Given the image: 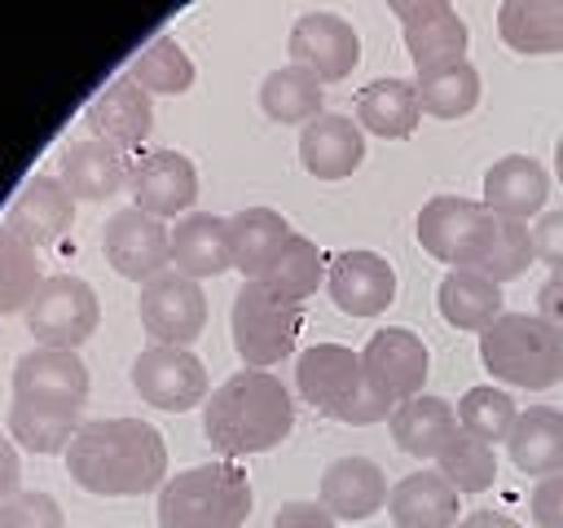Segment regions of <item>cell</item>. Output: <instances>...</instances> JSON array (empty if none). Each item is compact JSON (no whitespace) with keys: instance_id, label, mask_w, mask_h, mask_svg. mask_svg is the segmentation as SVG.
<instances>
[{"instance_id":"obj_41","label":"cell","mask_w":563,"mask_h":528,"mask_svg":"<svg viewBox=\"0 0 563 528\" xmlns=\"http://www.w3.org/2000/svg\"><path fill=\"white\" fill-rule=\"evenodd\" d=\"M0 528H62V506L48 493H18L0 502Z\"/></svg>"},{"instance_id":"obj_39","label":"cell","mask_w":563,"mask_h":528,"mask_svg":"<svg viewBox=\"0 0 563 528\" xmlns=\"http://www.w3.org/2000/svg\"><path fill=\"white\" fill-rule=\"evenodd\" d=\"M515 400L501 392V387H471L462 400H457V427L479 436L484 444L493 440H510V427H515Z\"/></svg>"},{"instance_id":"obj_22","label":"cell","mask_w":563,"mask_h":528,"mask_svg":"<svg viewBox=\"0 0 563 528\" xmlns=\"http://www.w3.org/2000/svg\"><path fill=\"white\" fill-rule=\"evenodd\" d=\"M13 396H40V400H88V365L66 348H31L13 365Z\"/></svg>"},{"instance_id":"obj_47","label":"cell","mask_w":563,"mask_h":528,"mask_svg":"<svg viewBox=\"0 0 563 528\" xmlns=\"http://www.w3.org/2000/svg\"><path fill=\"white\" fill-rule=\"evenodd\" d=\"M457 528H523V524H515L501 510H471L466 519H457Z\"/></svg>"},{"instance_id":"obj_37","label":"cell","mask_w":563,"mask_h":528,"mask_svg":"<svg viewBox=\"0 0 563 528\" xmlns=\"http://www.w3.org/2000/svg\"><path fill=\"white\" fill-rule=\"evenodd\" d=\"M321 277H325V260H321L317 242H308L303 233H290V242L282 246V255L273 260V268L260 282L273 286L277 295H286V299H299L303 304L321 286Z\"/></svg>"},{"instance_id":"obj_2","label":"cell","mask_w":563,"mask_h":528,"mask_svg":"<svg viewBox=\"0 0 563 528\" xmlns=\"http://www.w3.org/2000/svg\"><path fill=\"white\" fill-rule=\"evenodd\" d=\"M290 427H295L290 392L268 370H238L202 405L207 444L229 462L277 449L290 436Z\"/></svg>"},{"instance_id":"obj_10","label":"cell","mask_w":563,"mask_h":528,"mask_svg":"<svg viewBox=\"0 0 563 528\" xmlns=\"http://www.w3.org/2000/svg\"><path fill=\"white\" fill-rule=\"evenodd\" d=\"M101 251L110 260V268L128 282H150L158 273H167L172 264V229L158 216H145L136 207H123L106 220L101 229Z\"/></svg>"},{"instance_id":"obj_16","label":"cell","mask_w":563,"mask_h":528,"mask_svg":"<svg viewBox=\"0 0 563 528\" xmlns=\"http://www.w3.org/2000/svg\"><path fill=\"white\" fill-rule=\"evenodd\" d=\"M391 13L405 26V48L418 70L457 62L466 53V22L457 18L453 4H444V0H409L405 4L400 0V4H391Z\"/></svg>"},{"instance_id":"obj_48","label":"cell","mask_w":563,"mask_h":528,"mask_svg":"<svg viewBox=\"0 0 563 528\" xmlns=\"http://www.w3.org/2000/svg\"><path fill=\"white\" fill-rule=\"evenodd\" d=\"M554 176H559V185H563V136H559V145H554Z\"/></svg>"},{"instance_id":"obj_26","label":"cell","mask_w":563,"mask_h":528,"mask_svg":"<svg viewBox=\"0 0 563 528\" xmlns=\"http://www.w3.org/2000/svg\"><path fill=\"white\" fill-rule=\"evenodd\" d=\"M84 405H66V400H40V396H13L9 405V436L26 449V453H66L79 422Z\"/></svg>"},{"instance_id":"obj_3","label":"cell","mask_w":563,"mask_h":528,"mask_svg":"<svg viewBox=\"0 0 563 528\" xmlns=\"http://www.w3.org/2000/svg\"><path fill=\"white\" fill-rule=\"evenodd\" d=\"M295 383H299V396L334 418V422H347V427H369V422H383L391 418V400H383L361 365V352L343 348V343H312L303 348L299 365H295Z\"/></svg>"},{"instance_id":"obj_17","label":"cell","mask_w":563,"mask_h":528,"mask_svg":"<svg viewBox=\"0 0 563 528\" xmlns=\"http://www.w3.org/2000/svg\"><path fill=\"white\" fill-rule=\"evenodd\" d=\"M84 123L92 128L97 141H106V145H114V150H132V145H141V141L150 136V128H154L150 92H145L132 75H119V79H110V84L92 97V106L84 110Z\"/></svg>"},{"instance_id":"obj_1","label":"cell","mask_w":563,"mask_h":528,"mask_svg":"<svg viewBox=\"0 0 563 528\" xmlns=\"http://www.w3.org/2000/svg\"><path fill=\"white\" fill-rule=\"evenodd\" d=\"M66 471L97 497H141L167 484V444L141 418H97L75 431Z\"/></svg>"},{"instance_id":"obj_42","label":"cell","mask_w":563,"mask_h":528,"mask_svg":"<svg viewBox=\"0 0 563 528\" xmlns=\"http://www.w3.org/2000/svg\"><path fill=\"white\" fill-rule=\"evenodd\" d=\"M528 510H532V524L537 528H563V471L532 484Z\"/></svg>"},{"instance_id":"obj_40","label":"cell","mask_w":563,"mask_h":528,"mask_svg":"<svg viewBox=\"0 0 563 528\" xmlns=\"http://www.w3.org/2000/svg\"><path fill=\"white\" fill-rule=\"evenodd\" d=\"M537 260V242H532V229L523 224V220H501L497 216V242H493V251H488V260L475 268V273H484L488 282H515V277H523L528 273V264Z\"/></svg>"},{"instance_id":"obj_8","label":"cell","mask_w":563,"mask_h":528,"mask_svg":"<svg viewBox=\"0 0 563 528\" xmlns=\"http://www.w3.org/2000/svg\"><path fill=\"white\" fill-rule=\"evenodd\" d=\"M97 321H101L97 290L84 277H75V273L44 277V286L26 304V330L35 334L40 348H66V352H75L84 339L97 334Z\"/></svg>"},{"instance_id":"obj_44","label":"cell","mask_w":563,"mask_h":528,"mask_svg":"<svg viewBox=\"0 0 563 528\" xmlns=\"http://www.w3.org/2000/svg\"><path fill=\"white\" fill-rule=\"evenodd\" d=\"M273 528H334V515L317 502H286L273 515Z\"/></svg>"},{"instance_id":"obj_4","label":"cell","mask_w":563,"mask_h":528,"mask_svg":"<svg viewBox=\"0 0 563 528\" xmlns=\"http://www.w3.org/2000/svg\"><path fill=\"white\" fill-rule=\"evenodd\" d=\"M251 515V480L238 462H198L158 488V528H242Z\"/></svg>"},{"instance_id":"obj_29","label":"cell","mask_w":563,"mask_h":528,"mask_svg":"<svg viewBox=\"0 0 563 528\" xmlns=\"http://www.w3.org/2000/svg\"><path fill=\"white\" fill-rule=\"evenodd\" d=\"M387 427H391V440H396L400 453H409V458H440V449L457 431V409L449 400H440V396H413V400L391 409Z\"/></svg>"},{"instance_id":"obj_43","label":"cell","mask_w":563,"mask_h":528,"mask_svg":"<svg viewBox=\"0 0 563 528\" xmlns=\"http://www.w3.org/2000/svg\"><path fill=\"white\" fill-rule=\"evenodd\" d=\"M532 242H537V255L554 268H563V207L554 211H541V220L532 224Z\"/></svg>"},{"instance_id":"obj_5","label":"cell","mask_w":563,"mask_h":528,"mask_svg":"<svg viewBox=\"0 0 563 528\" xmlns=\"http://www.w3.org/2000/svg\"><path fill=\"white\" fill-rule=\"evenodd\" d=\"M479 361L497 383L545 392L563 378V330L528 312H501L479 334Z\"/></svg>"},{"instance_id":"obj_25","label":"cell","mask_w":563,"mask_h":528,"mask_svg":"<svg viewBox=\"0 0 563 528\" xmlns=\"http://www.w3.org/2000/svg\"><path fill=\"white\" fill-rule=\"evenodd\" d=\"M396 528H457V488L440 471H413L387 493Z\"/></svg>"},{"instance_id":"obj_9","label":"cell","mask_w":563,"mask_h":528,"mask_svg":"<svg viewBox=\"0 0 563 528\" xmlns=\"http://www.w3.org/2000/svg\"><path fill=\"white\" fill-rule=\"evenodd\" d=\"M132 387L141 392L145 405L167 409V414H185V409L207 400V365L189 348L150 343L132 361Z\"/></svg>"},{"instance_id":"obj_31","label":"cell","mask_w":563,"mask_h":528,"mask_svg":"<svg viewBox=\"0 0 563 528\" xmlns=\"http://www.w3.org/2000/svg\"><path fill=\"white\" fill-rule=\"evenodd\" d=\"M435 308H440V317L449 326L484 334L501 317V286L488 282L475 268H449L440 290H435Z\"/></svg>"},{"instance_id":"obj_36","label":"cell","mask_w":563,"mask_h":528,"mask_svg":"<svg viewBox=\"0 0 563 528\" xmlns=\"http://www.w3.org/2000/svg\"><path fill=\"white\" fill-rule=\"evenodd\" d=\"M145 92H167V97H176V92H185L189 84H194V62H189V53L172 40V35H154L136 57H132V70H128Z\"/></svg>"},{"instance_id":"obj_20","label":"cell","mask_w":563,"mask_h":528,"mask_svg":"<svg viewBox=\"0 0 563 528\" xmlns=\"http://www.w3.org/2000/svg\"><path fill=\"white\" fill-rule=\"evenodd\" d=\"M550 172L528 154H506L484 172V207L501 220H528L545 211Z\"/></svg>"},{"instance_id":"obj_18","label":"cell","mask_w":563,"mask_h":528,"mask_svg":"<svg viewBox=\"0 0 563 528\" xmlns=\"http://www.w3.org/2000/svg\"><path fill=\"white\" fill-rule=\"evenodd\" d=\"M70 220H75V198H70V189L57 180V176H31L22 189H18V198L9 202V211H4V229H13L18 238H26L35 251L40 246H53V242H62V233L70 229Z\"/></svg>"},{"instance_id":"obj_6","label":"cell","mask_w":563,"mask_h":528,"mask_svg":"<svg viewBox=\"0 0 563 528\" xmlns=\"http://www.w3.org/2000/svg\"><path fill=\"white\" fill-rule=\"evenodd\" d=\"M303 326V304L277 295L264 282H242V290L233 295V312H229V330H233V348L251 370H268L282 356L295 352Z\"/></svg>"},{"instance_id":"obj_12","label":"cell","mask_w":563,"mask_h":528,"mask_svg":"<svg viewBox=\"0 0 563 528\" xmlns=\"http://www.w3.org/2000/svg\"><path fill=\"white\" fill-rule=\"evenodd\" d=\"M286 48H290V62L312 70L321 84L347 79L361 62V40H356L352 22H343L339 13H325V9H308L303 18H295Z\"/></svg>"},{"instance_id":"obj_24","label":"cell","mask_w":563,"mask_h":528,"mask_svg":"<svg viewBox=\"0 0 563 528\" xmlns=\"http://www.w3.org/2000/svg\"><path fill=\"white\" fill-rule=\"evenodd\" d=\"M62 185L70 189V198H88V202H101V198H114L123 185H128V158L123 150L88 136V141H70L62 150Z\"/></svg>"},{"instance_id":"obj_13","label":"cell","mask_w":563,"mask_h":528,"mask_svg":"<svg viewBox=\"0 0 563 528\" xmlns=\"http://www.w3.org/2000/svg\"><path fill=\"white\" fill-rule=\"evenodd\" d=\"M361 365L374 383V392L391 405H405L413 396H422L427 383V343L405 330V326H387L378 334H369V343L361 348Z\"/></svg>"},{"instance_id":"obj_32","label":"cell","mask_w":563,"mask_h":528,"mask_svg":"<svg viewBox=\"0 0 563 528\" xmlns=\"http://www.w3.org/2000/svg\"><path fill=\"white\" fill-rule=\"evenodd\" d=\"M497 35L515 53H563V0H506L497 9Z\"/></svg>"},{"instance_id":"obj_35","label":"cell","mask_w":563,"mask_h":528,"mask_svg":"<svg viewBox=\"0 0 563 528\" xmlns=\"http://www.w3.org/2000/svg\"><path fill=\"white\" fill-rule=\"evenodd\" d=\"M40 286H44L40 251L26 238H18L13 229L0 224V317L26 312V304L35 299Z\"/></svg>"},{"instance_id":"obj_14","label":"cell","mask_w":563,"mask_h":528,"mask_svg":"<svg viewBox=\"0 0 563 528\" xmlns=\"http://www.w3.org/2000/svg\"><path fill=\"white\" fill-rule=\"evenodd\" d=\"M128 189L136 211L145 216H180L194 207L198 198V172L180 150H150L132 163L128 172Z\"/></svg>"},{"instance_id":"obj_33","label":"cell","mask_w":563,"mask_h":528,"mask_svg":"<svg viewBox=\"0 0 563 528\" xmlns=\"http://www.w3.org/2000/svg\"><path fill=\"white\" fill-rule=\"evenodd\" d=\"M413 88H418V106L435 119H462L479 106V70L466 57L418 70Z\"/></svg>"},{"instance_id":"obj_38","label":"cell","mask_w":563,"mask_h":528,"mask_svg":"<svg viewBox=\"0 0 563 528\" xmlns=\"http://www.w3.org/2000/svg\"><path fill=\"white\" fill-rule=\"evenodd\" d=\"M440 475L457 488V493H484L493 480H497V458H493V444H484L479 436L471 431H453V440L440 449Z\"/></svg>"},{"instance_id":"obj_28","label":"cell","mask_w":563,"mask_h":528,"mask_svg":"<svg viewBox=\"0 0 563 528\" xmlns=\"http://www.w3.org/2000/svg\"><path fill=\"white\" fill-rule=\"evenodd\" d=\"M510 462L523 475H559L563 471V414L550 405H528L510 427Z\"/></svg>"},{"instance_id":"obj_21","label":"cell","mask_w":563,"mask_h":528,"mask_svg":"<svg viewBox=\"0 0 563 528\" xmlns=\"http://www.w3.org/2000/svg\"><path fill=\"white\" fill-rule=\"evenodd\" d=\"M387 493V475L369 458H339L321 475V506L343 524H361L374 510H383Z\"/></svg>"},{"instance_id":"obj_7","label":"cell","mask_w":563,"mask_h":528,"mask_svg":"<svg viewBox=\"0 0 563 528\" xmlns=\"http://www.w3.org/2000/svg\"><path fill=\"white\" fill-rule=\"evenodd\" d=\"M418 242L427 255L453 268H479L497 242V216L484 202L435 194L418 211Z\"/></svg>"},{"instance_id":"obj_34","label":"cell","mask_w":563,"mask_h":528,"mask_svg":"<svg viewBox=\"0 0 563 528\" xmlns=\"http://www.w3.org/2000/svg\"><path fill=\"white\" fill-rule=\"evenodd\" d=\"M321 97H325L321 79L312 70L295 66V62L273 70V75H264V84H260V110L273 123H312L317 114H325Z\"/></svg>"},{"instance_id":"obj_11","label":"cell","mask_w":563,"mask_h":528,"mask_svg":"<svg viewBox=\"0 0 563 528\" xmlns=\"http://www.w3.org/2000/svg\"><path fill=\"white\" fill-rule=\"evenodd\" d=\"M141 326L154 343L189 348L207 326V295L185 273H158L141 286Z\"/></svg>"},{"instance_id":"obj_46","label":"cell","mask_w":563,"mask_h":528,"mask_svg":"<svg viewBox=\"0 0 563 528\" xmlns=\"http://www.w3.org/2000/svg\"><path fill=\"white\" fill-rule=\"evenodd\" d=\"M18 475H22V466H18V449H13V440L0 436V502L18 497Z\"/></svg>"},{"instance_id":"obj_19","label":"cell","mask_w":563,"mask_h":528,"mask_svg":"<svg viewBox=\"0 0 563 528\" xmlns=\"http://www.w3.org/2000/svg\"><path fill=\"white\" fill-rule=\"evenodd\" d=\"M365 158V132L347 114H317L299 132V163L317 180H343Z\"/></svg>"},{"instance_id":"obj_27","label":"cell","mask_w":563,"mask_h":528,"mask_svg":"<svg viewBox=\"0 0 563 528\" xmlns=\"http://www.w3.org/2000/svg\"><path fill=\"white\" fill-rule=\"evenodd\" d=\"M290 224L282 211L273 207H246L229 220V246H233V268L246 277V282H260L273 260L282 255V246L290 242Z\"/></svg>"},{"instance_id":"obj_23","label":"cell","mask_w":563,"mask_h":528,"mask_svg":"<svg viewBox=\"0 0 563 528\" xmlns=\"http://www.w3.org/2000/svg\"><path fill=\"white\" fill-rule=\"evenodd\" d=\"M172 264L185 277H220L233 268V246H229V220L211 211H189L172 229Z\"/></svg>"},{"instance_id":"obj_45","label":"cell","mask_w":563,"mask_h":528,"mask_svg":"<svg viewBox=\"0 0 563 528\" xmlns=\"http://www.w3.org/2000/svg\"><path fill=\"white\" fill-rule=\"evenodd\" d=\"M537 317L563 330V268H554V273L537 286Z\"/></svg>"},{"instance_id":"obj_15","label":"cell","mask_w":563,"mask_h":528,"mask_svg":"<svg viewBox=\"0 0 563 528\" xmlns=\"http://www.w3.org/2000/svg\"><path fill=\"white\" fill-rule=\"evenodd\" d=\"M330 299L347 317H378L396 299V268L378 251H339L325 273Z\"/></svg>"},{"instance_id":"obj_30","label":"cell","mask_w":563,"mask_h":528,"mask_svg":"<svg viewBox=\"0 0 563 528\" xmlns=\"http://www.w3.org/2000/svg\"><path fill=\"white\" fill-rule=\"evenodd\" d=\"M422 106L409 79H374L356 92V123L383 141H405L418 132Z\"/></svg>"}]
</instances>
